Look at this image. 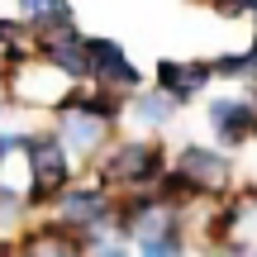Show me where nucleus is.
I'll list each match as a JSON object with an SVG mask.
<instances>
[{"instance_id": "16", "label": "nucleus", "mask_w": 257, "mask_h": 257, "mask_svg": "<svg viewBox=\"0 0 257 257\" xmlns=\"http://www.w3.org/2000/svg\"><path fill=\"white\" fill-rule=\"evenodd\" d=\"M134 252L138 257H195V233H191V224H176V229H167V233L138 238Z\"/></svg>"}, {"instance_id": "5", "label": "nucleus", "mask_w": 257, "mask_h": 257, "mask_svg": "<svg viewBox=\"0 0 257 257\" xmlns=\"http://www.w3.org/2000/svg\"><path fill=\"white\" fill-rule=\"evenodd\" d=\"M205 128H210V143L243 153L248 143H257V100L248 91L205 95Z\"/></svg>"}, {"instance_id": "12", "label": "nucleus", "mask_w": 257, "mask_h": 257, "mask_svg": "<svg viewBox=\"0 0 257 257\" xmlns=\"http://www.w3.org/2000/svg\"><path fill=\"white\" fill-rule=\"evenodd\" d=\"M176 119H181V105H176L167 91H157L153 81L138 86V91L128 95V114H124V124H134V134H162V138H167Z\"/></svg>"}, {"instance_id": "6", "label": "nucleus", "mask_w": 257, "mask_h": 257, "mask_svg": "<svg viewBox=\"0 0 257 257\" xmlns=\"http://www.w3.org/2000/svg\"><path fill=\"white\" fill-rule=\"evenodd\" d=\"M172 167L200 186L205 200L229 195L233 186H238V153H229V148H219V143H181L172 153Z\"/></svg>"}, {"instance_id": "21", "label": "nucleus", "mask_w": 257, "mask_h": 257, "mask_svg": "<svg viewBox=\"0 0 257 257\" xmlns=\"http://www.w3.org/2000/svg\"><path fill=\"white\" fill-rule=\"evenodd\" d=\"M233 191L243 195V205H248V214H257V176H243V181L233 186Z\"/></svg>"}, {"instance_id": "18", "label": "nucleus", "mask_w": 257, "mask_h": 257, "mask_svg": "<svg viewBox=\"0 0 257 257\" xmlns=\"http://www.w3.org/2000/svg\"><path fill=\"white\" fill-rule=\"evenodd\" d=\"M205 5V15L224 19V24H252L257 19V0H195Z\"/></svg>"}, {"instance_id": "1", "label": "nucleus", "mask_w": 257, "mask_h": 257, "mask_svg": "<svg viewBox=\"0 0 257 257\" xmlns=\"http://www.w3.org/2000/svg\"><path fill=\"white\" fill-rule=\"evenodd\" d=\"M167 167H172V153H167L162 134H124L119 128L114 143L81 172L95 176L100 186H110L114 195H124V191H153Z\"/></svg>"}, {"instance_id": "13", "label": "nucleus", "mask_w": 257, "mask_h": 257, "mask_svg": "<svg viewBox=\"0 0 257 257\" xmlns=\"http://www.w3.org/2000/svg\"><path fill=\"white\" fill-rule=\"evenodd\" d=\"M210 67H214V81L248 91L257 81V38H248V48H219L210 57Z\"/></svg>"}, {"instance_id": "15", "label": "nucleus", "mask_w": 257, "mask_h": 257, "mask_svg": "<svg viewBox=\"0 0 257 257\" xmlns=\"http://www.w3.org/2000/svg\"><path fill=\"white\" fill-rule=\"evenodd\" d=\"M29 219H34V205H29L24 186H15L10 176H0V238H15Z\"/></svg>"}, {"instance_id": "11", "label": "nucleus", "mask_w": 257, "mask_h": 257, "mask_svg": "<svg viewBox=\"0 0 257 257\" xmlns=\"http://www.w3.org/2000/svg\"><path fill=\"white\" fill-rule=\"evenodd\" d=\"M19 257H86V243L76 229H67L53 214H34L24 229L15 233Z\"/></svg>"}, {"instance_id": "20", "label": "nucleus", "mask_w": 257, "mask_h": 257, "mask_svg": "<svg viewBox=\"0 0 257 257\" xmlns=\"http://www.w3.org/2000/svg\"><path fill=\"white\" fill-rule=\"evenodd\" d=\"M224 257H257V243L238 233V238H229V243H224Z\"/></svg>"}, {"instance_id": "14", "label": "nucleus", "mask_w": 257, "mask_h": 257, "mask_svg": "<svg viewBox=\"0 0 257 257\" xmlns=\"http://www.w3.org/2000/svg\"><path fill=\"white\" fill-rule=\"evenodd\" d=\"M15 19L29 34H48L57 24H72L76 10H72V0H15Z\"/></svg>"}, {"instance_id": "8", "label": "nucleus", "mask_w": 257, "mask_h": 257, "mask_svg": "<svg viewBox=\"0 0 257 257\" xmlns=\"http://www.w3.org/2000/svg\"><path fill=\"white\" fill-rule=\"evenodd\" d=\"M176 224H186V214L172 210L157 191H124L119 200H114V229H119L128 243L167 233V229H176Z\"/></svg>"}, {"instance_id": "9", "label": "nucleus", "mask_w": 257, "mask_h": 257, "mask_svg": "<svg viewBox=\"0 0 257 257\" xmlns=\"http://www.w3.org/2000/svg\"><path fill=\"white\" fill-rule=\"evenodd\" d=\"M153 86H157V91H167V95L186 110V105H195V100L210 95L214 67H210V57H157Z\"/></svg>"}, {"instance_id": "4", "label": "nucleus", "mask_w": 257, "mask_h": 257, "mask_svg": "<svg viewBox=\"0 0 257 257\" xmlns=\"http://www.w3.org/2000/svg\"><path fill=\"white\" fill-rule=\"evenodd\" d=\"M114 200L119 195L110 191V186H100L95 176H76L72 186H67L62 195H57L53 205H48L43 214H53V219H62L67 229H76L86 238V233H95V229H110L114 224Z\"/></svg>"}, {"instance_id": "19", "label": "nucleus", "mask_w": 257, "mask_h": 257, "mask_svg": "<svg viewBox=\"0 0 257 257\" xmlns=\"http://www.w3.org/2000/svg\"><path fill=\"white\" fill-rule=\"evenodd\" d=\"M34 124H19V128H0V176L10 172V162H15L19 153H24V138Z\"/></svg>"}, {"instance_id": "3", "label": "nucleus", "mask_w": 257, "mask_h": 257, "mask_svg": "<svg viewBox=\"0 0 257 257\" xmlns=\"http://www.w3.org/2000/svg\"><path fill=\"white\" fill-rule=\"evenodd\" d=\"M19 162H24V195H29V205H34V214H43L48 205L81 176V162L62 148V138L53 134V124H34L29 128Z\"/></svg>"}, {"instance_id": "2", "label": "nucleus", "mask_w": 257, "mask_h": 257, "mask_svg": "<svg viewBox=\"0 0 257 257\" xmlns=\"http://www.w3.org/2000/svg\"><path fill=\"white\" fill-rule=\"evenodd\" d=\"M48 124H53V134L62 138V148L81 167H91L95 157L114 143V134H119V124H110L91 105V86H86V81H72L62 95H57V105L48 110Z\"/></svg>"}, {"instance_id": "17", "label": "nucleus", "mask_w": 257, "mask_h": 257, "mask_svg": "<svg viewBox=\"0 0 257 257\" xmlns=\"http://www.w3.org/2000/svg\"><path fill=\"white\" fill-rule=\"evenodd\" d=\"M81 243H86V257H138V252H134V243H128L124 233L114 229V224H110V229L86 233Z\"/></svg>"}, {"instance_id": "23", "label": "nucleus", "mask_w": 257, "mask_h": 257, "mask_svg": "<svg viewBox=\"0 0 257 257\" xmlns=\"http://www.w3.org/2000/svg\"><path fill=\"white\" fill-rule=\"evenodd\" d=\"M252 38H257V19H252Z\"/></svg>"}, {"instance_id": "7", "label": "nucleus", "mask_w": 257, "mask_h": 257, "mask_svg": "<svg viewBox=\"0 0 257 257\" xmlns=\"http://www.w3.org/2000/svg\"><path fill=\"white\" fill-rule=\"evenodd\" d=\"M86 86L100 91L134 95L138 86H148V76L138 72V62L128 57V48L110 34H86Z\"/></svg>"}, {"instance_id": "10", "label": "nucleus", "mask_w": 257, "mask_h": 257, "mask_svg": "<svg viewBox=\"0 0 257 257\" xmlns=\"http://www.w3.org/2000/svg\"><path fill=\"white\" fill-rule=\"evenodd\" d=\"M34 57L67 81H86V29L72 19V24H57L48 34H34Z\"/></svg>"}, {"instance_id": "22", "label": "nucleus", "mask_w": 257, "mask_h": 257, "mask_svg": "<svg viewBox=\"0 0 257 257\" xmlns=\"http://www.w3.org/2000/svg\"><path fill=\"white\" fill-rule=\"evenodd\" d=\"M0 257H19V243L15 238H0Z\"/></svg>"}]
</instances>
